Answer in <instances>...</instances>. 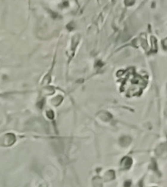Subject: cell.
<instances>
[{
	"mask_svg": "<svg viewBox=\"0 0 167 187\" xmlns=\"http://www.w3.org/2000/svg\"><path fill=\"white\" fill-rule=\"evenodd\" d=\"M159 49V45H158V41L155 38V36L151 35L150 36V51L148 53L150 54H156Z\"/></svg>",
	"mask_w": 167,
	"mask_h": 187,
	"instance_id": "obj_9",
	"label": "cell"
},
{
	"mask_svg": "<svg viewBox=\"0 0 167 187\" xmlns=\"http://www.w3.org/2000/svg\"><path fill=\"white\" fill-rule=\"evenodd\" d=\"M146 175H147V172L144 174V176H142L137 181V183H136V187H145V178H146Z\"/></svg>",
	"mask_w": 167,
	"mask_h": 187,
	"instance_id": "obj_11",
	"label": "cell"
},
{
	"mask_svg": "<svg viewBox=\"0 0 167 187\" xmlns=\"http://www.w3.org/2000/svg\"><path fill=\"white\" fill-rule=\"evenodd\" d=\"M91 187H104V180L102 178V175L95 174L91 178Z\"/></svg>",
	"mask_w": 167,
	"mask_h": 187,
	"instance_id": "obj_8",
	"label": "cell"
},
{
	"mask_svg": "<svg viewBox=\"0 0 167 187\" xmlns=\"http://www.w3.org/2000/svg\"><path fill=\"white\" fill-rule=\"evenodd\" d=\"M147 171L151 172L154 176H156L157 178H162L163 174L162 171H161L160 167H159V162H158V159L155 158L154 156H151L149 159L148 165H147Z\"/></svg>",
	"mask_w": 167,
	"mask_h": 187,
	"instance_id": "obj_3",
	"label": "cell"
},
{
	"mask_svg": "<svg viewBox=\"0 0 167 187\" xmlns=\"http://www.w3.org/2000/svg\"><path fill=\"white\" fill-rule=\"evenodd\" d=\"M164 117H165V119L167 121V106L165 107V109H164Z\"/></svg>",
	"mask_w": 167,
	"mask_h": 187,
	"instance_id": "obj_19",
	"label": "cell"
},
{
	"mask_svg": "<svg viewBox=\"0 0 167 187\" xmlns=\"http://www.w3.org/2000/svg\"><path fill=\"white\" fill-rule=\"evenodd\" d=\"M135 1L136 0H124V3L126 6H132L135 3Z\"/></svg>",
	"mask_w": 167,
	"mask_h": 187,
	"instance_id": "obj_16",
	"label": "cell"
},
{
	"mask_svg": "<svg viewBox=\"0 0 167 187\" xmlns=\"http://www.w3.org/2000/svg\"><path fill=\"white\" fill-rule=\"evenodd\" d=\"M39 187H48V185H47V184H41Z\"/></svg>",
	"mask_w": 167,
	"mask_h": 187,
	"instance_id": "obj_20",
	"label": "cell"
},
{
	"mask_svg": "<svg viewBox=\"0 0 167 187\" xmlns=\"http://www.w3.org/2000/svg\"><path fill=\"white\" fill-rule=\"evenodd\" d=\"M160 45H161V48H162L163 51L164 52H167V37L161 40Z\"/></svg>",
	"mask_w": 167,
	"mask_h": 187,
	"instance_id": "obj_13",
	"label": "cell"
},
{
	"mask_svg": "<svg viewBox=\"0 0 167 187\" xmlns=\"http://www.w3.org/2000/svg\"><path fill=\"white\" fill-rule=\"evenodd\" d=\"M152 156H154L158 160L167 158V135L165 138L159 140L155 144L152 149Z\"/></svg>",
	"mask_w": 167,
	"mask_h": 187,
	"instance_id": "obj_1",
	"label": "cell"
},
{
	"mask_svg": "<svg viewBox=\"0 0 167 187\" xmlns=\"http://www.w3.org/2000/svg\"><path fill=\"white\" fill-rule=\"evenodd\" d=\"M46 115H47V117H48L49 119H51V120H53V119H54V117H55L54 111H53V110H51V109L47 110V112H46Z\"/></svg>",
	"mask_w": 167,
	"mask_h": 187,
	"instance_id": "obj_14",
	"label": "cell"
},
{
	"mask_svg": "<svg viewBox=\"0 0 167 187\" xmlns=\"http://www.w3.org/2000/svg\"><path fill=\"white\" fill-rule=\"evenodd\" d=\"M63 96L62 95H57V96H55V98L52 99V104L55 105V106H59L61 103H62L63 101Z\"/></svg>",
	"mask_w": 167,
	"mask_h": 187,
	"instance_id": "obj_10",
	"label": "cell"
},
{
	"mask_svg": "<svg viewBox=\"0 0 167 187\" xmlns=\"http://www.w3.org/2000/svg\"><path fill=\"white\" fill-rule=\"evenodd\" d=\"M44 104H45V99L42 98V99L40 100V101H38V102H37V107L39 108V109H42L43 106H44Z\"/></svg>",
	"mask_w": 167,
	"mask_h": 187,
	"instance_id": "obj_15",
	"label": "cell"
},
{
	"mask_svg": "<svg viewBox=\"0 0 167 187\" xmlns=\"http://www.w3.org/2000/svg\"><path fill=\"white\" fill-rule=\"evenodd\" d=\"M96 118L100 120L103 124L114 125V116L113 114L107 110H101L96 114Z\"/></svg>",
	"mask_w": 167,
	"mask_h": 187,
	"instance_id": "obj_4",
	"label": "cell"
},
{
	"mask_svg": "<svg viewBox=\"0 0 167 187\" xmlns=\"http://www.w3.org/2000/svg\"><path fill=\"white\" fill-rule=\"evenodd\" d=\"M66 27H67V29L69 30V31H70V30H73V29H74V24H73V22H72V23H69Z\"/></svg>",
	"mask_w": 167,
	"mask_h": 187,
	"instance_id": "obj_17",
	"label": "cell"
},
{
	"mask_svg": "<svg viewBox=\"0 0 167 187\" xmlns=\"http://www.w3.org/2000/svg\"><path fill=\"white\" fill-rule=\"evenodd\" d=\"M118 146L121 149L126 150L129 148L133 143V137L129 134H122L118 137Z\"/></svg>",
	"mask_w": 167,
	"mask_h": 187,
	"instance_id": "obj_5",
	"label": "cell"
},
{
	"mask_svg": "<svg viewBox=\"0 0 167 187\" xmlns=\"http://www.w3.org/2000/svg\"><path fill=\"white\" fill-rule=\"evenodd\" d=\"M102 178H103L105 183L113 182V181L116 180V178H117V171L113 168H108L103 172Z\"/></svg>",
	"mask_w": 167,
	"mask_h": 187,
	"instance_id": "obj_6",
	"label": "cell"
},
{
	"mask_svg": "<svg viewBox=\"0 0 167 187\" xmlns=\"http://www.w3.org/2000/svg\"><path fill=\"white\" fill-rule=\"evenodd\" d=\"M165 91H166V95H167V82H166V85H165Z\"/></svg>",
	"mask_w": 167,
	"mask_h": 187,
	"instance_id": "obj_21",
	"label": "cell"
},
{
	"mask_svg": "<svg viewBox=\"0 0 167 187\" xmlns=\"http://www.w3.org/2000/svg\"><path fill=\"white\" fill-rule=\"evenodd\" d=\"M0 141H1L0 145H2V146H11V145L15 143L16 137L13 133H7V134H5L3 137L0 139Z\"/></svg>",
	"mask_w": 167,
	"mask_h": 187,
	"instance_id": "obj_7",
	"label": "cell"
},
{
	"mask_svg": "<svg viewBox=\"0 0 167 187\" xmlns=\"http://www.w3.org/2000/svg\"><path fill=\"white\" fill-rule=\"evenodd\" d=\"M133 186V180L131 178H126L122 182V187H132Z\"/></svg>",
	"mask_w": 167,
	"mask_h": 187,
	"instance_id": "obj_12",
	"label": "cell"
},
{
	"mask_svg": "<svg viewBox=\"0 0 167 187\" xmlns=\"http://www.w3.org/2000/svg\"><path fill=\"white\" fill-rule=\"evenodd\" d=\"M135 160L132 155L126 154L119 159L118 162V171L119 172H129L133 168Z\"/></svg>",
	"mask_w": 167,
	"mask_h": 187,
	"instance_id": "obj_2",
	"label": "cell"
},
{
	"mask_svg": "<svg viewBox=\"0 0 167 187\" xmlns=\"http://www.w3.org/2000/svg\"><path fill=\"white\" fill-rule=\"evenodd\" d=\"M68 5L69 3L67 1H65V2H63L62 4H60V8H65V7H68Z\"/></svg>",
	"mask_w": 167,
	"mask_h": 187,
	"instance_id": "obj_18",
	"label": "cell"
}]
</instances>
